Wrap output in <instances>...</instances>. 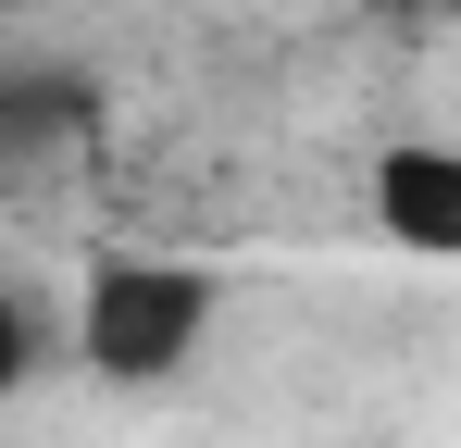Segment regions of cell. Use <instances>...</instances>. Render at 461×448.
<instances>
[{
    "mask_svg": "<svg viewBox=\"0 0 461 448\" xmlns=\"http://www.w3.org/2000/svg\"><path fill=\"white\" fill-rule=\"evenodd\" d=\"M386 13H461V0H386Z\"/></svg>",
    "mask_w": 461,
    "mask_h": 448,
    "instance_id": "5",
    "label": "cell"
},
{
    "mask_svg": "<svg viewBox=\"0 0 461 448\" xmlns=\"http://www.w3.org/2000/svg\"><path fill=\"white\" fill-rule=\"evenodd\" d=\"M87 112V87H63V75H0V149H25V138H63Z\"/></svg>",
    "mask_w": 461,
    "mask_h": 448,
    "instance_id": "3",
    "label": "cell"
},
{
    "mask_svg": "<svg viewBox=\"0 0 461 448\" xmlns=\"http://www.w3.org/2000/svg\"><path fill=\"white\" fill-rule=\"evenodd\" d=\"M0 13H25V0H0Z\"/></svg>",
    "mask_w": 461,
    "mask_h": 448,
    "instance_id": "6",
    "label": "cell"
},
{
    "mask_svg": "<svg viewBox=\"0 0 461 448\" xmlns=\"http://www.w3.org/2000/svg\"><path fill=\"white\" fill-rule=\"evenodd\" d=\"M225 324V274L200 249H87L76 274V362L100 386H175Z\"/></svg>",
    "mask_w": 461,
    "mask_h": 448,
    "instance_id": "1",
    "label": "cell"
},
{
    "mask_svg": "<svg viewBox=\"0 0 461 448\" xmlns=\"http://www.w3.org/2000/svg\"><path fill=\"white\" fill-rule=\"evenodd\" d=\"M375 237L411 249V262H449L461 249V149L449 138H386L375 149Z\"/></svg>",
    "mask_w": 461,
    "mask_h": 448,
    "instance_id": "2",
    "label": "cell"
},
{
    "mask_svg": "<svg viewBox=\"0 0 461 448\" xmlns=\"http://www.w3.org/2000/svg\"><path fill=\"white\" fill-rule=\"evenodd\" d=\"M38 349H50V324H38V299H25L13 274H0V411H13V399L38 386Z\"/></svg>",
    "mask_w": 461,
    "mask_h": 448,
    "instance_id": "4",
    "label": "cell"
}]
</instances>
